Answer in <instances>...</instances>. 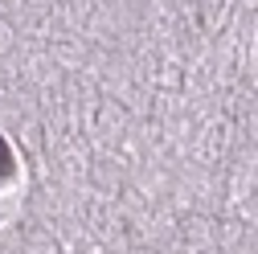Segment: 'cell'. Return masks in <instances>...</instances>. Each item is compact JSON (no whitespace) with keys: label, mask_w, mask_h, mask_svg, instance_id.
Listing matches in <instances>:
<instances>
[{"label":"cell","mask_w":258,"mask_h":254,"mask_svg":"<svg viewBox=\"0 0 258 254\" xmlns=\"http://www.w3.org/2000/svg\"><path fill=\"white\" fill-rule=\"evenodd\" d=\"M13 172V152H9V144L0 140V176H9Z\"/></svg>","instance_id":"6da1fadb"}]
</instances>
